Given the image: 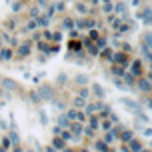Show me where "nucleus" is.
<instances>
[{"label": "nucleus", "instance_id": "obj_45", "mask_svg": "<svg viewBox=\"0 0 152 152\" xmlns=\"http://www.w3.org/2000/svg\"><path fill=\"white\" fill-rule=\"evenodd\" d=\"M20 2H24V0H20Z\"/></svg>", "mask_w": 152, "mask_h": 152}, {"label": "nucleus", "instance_id": "obj_21", "mask_svg": "<svg viewBox=\"0 0 152 152\" xmlns=\"http://www.w3.org/2000/svg\"><path fill=\"white\" fill-rule=\"evenodd\" d=\"M58 126H60V128H68L70 126V120H68L66 114H60V116H58Z\"/></svg>", "mask_w": 152, "mask_h": 152}, {"label": "nucleus", "instance_id": "obj_6", "mask_svg": "<svg viewBox=\"0 0 152 152\" xmlns=\"http://www.w3.org/2000/svg\"><path fill=\"white\" fill-rule=\"evenodd\" d=\"M0 86H2V88H4L6 92H14V90H18V82H16V80H12V78H2Z\"/></svg>", "mask_w": 152, "mask_h": 152}, {"label": "nucleus", "instance_id": "obj_12", "mask_svg": "<svg viewBox=\"0 0 152 152\" xmlns=\"http://www.w3.org/2000/svg\"><path fill=\"white\" fill-rule=\"evenodd\" d=\"M130 68H132V70H130V74H134L136 78H138V76H142V64H140L138 60L132 62V64H130Z\"/></svg>", "mask_w": 152, "mask_h": 152}, {"label": "nucleus", "instance_id": "obj_14", "mask_svg": "<svg viewBox=\"0 0 152 152\" xmlns=\"http://www.w3.org/2000/svg\"><path fill=\"white\" fill-rule=\"evenodd\" d=\"M86 102H88V100L82 98V96H74V100H72V106H74L76 110H82V108L86 106Z\"/></svg>", "mask_w": 152, "mask_h": 152}, {"label": "nucleus", "instance_id": "obj_46", "mask_svg": "<svg viewBox=\"0 0 152 152\" xmlns=\"http://www.w3.org/2000/svg\"><path fill=\"white\" fill-rule=\"evenodd\" d=\"M0 138H2V136H0Z\"/></svg>", "mask_w": 152, "mask_h": 152}, {"label": "nucleus", "instance_id": "obj_15", "mask_svg": "<svg viewBox=\"0 0 152 152\" xmlns=\"http://www.w3.org/2000/svg\"><path fill=\"white\" fill-rule=\"evenodd\" d=\"M34 20H36L38 28H46V26L50 24V18H48V16H42V14H38L36 18H34Z\"/></svg>", "mask_w": 152, "mask_h": 152}, {"label": "nucleus", "instance_id": "obj_31", "mask_svg": "<svg viewBox=\"0 0 152 152\" xmlns=\"http://www.w3.org/2000/svg\"><path fill=\"white\" fill-rule=\"evenodd\" d=\"M40 10H42L40 6H34V8H30V16H32V18H36V16L40 14Z\"/></svg>", "mask_w": 152, "mask_h": 152}, {"label": "nucleus", "instance_id": "obj_28", "mask_svg": "<svg viewBox=\"0 0 152 152\" xmlns=\"http://www.w3.org/2000/svg\"><path fill=\"white\" fill-rule=\"evenodd\" d=\"M76 112H78V110H76L74 106H72V108L68 110V112H66V116H68V120H70V122H72V120H76Z\"/></svg>", "mask_w": 152, "mask_h": 152}, {"label": "nucleus", "instance_id": "obj_4", "mask_svg": "<svg viewBox=\"0 0 152 152\" xmlns=\"http://www.w3.org/2000/svg\"><path fill=\"white\" fill-rule=\"evenodd\" d=\"M12 58H14V48L2 46V48H0V62H10Z\"/></svg>", "mask_w": 152, "mask_h": 152}, {"label": "nucleus", "instance_id": "obj_35", "mask_svg": "<svg viewBox=\"0 0 152 152\" xmlns=\"http://www.w3.org/2000/svg\"><path fill=\"white\" fill-rule=\"evenodd\" d=\"M10 100V94H6V90H4V88H2V86H0V100Z\"/></svg>", "mask_w": 152, "mask_h": 152}, {"label": "nucleus", "instance_id": "obj_17", "mask_svg": "<svg viewBox=\"0 0 152 152\" xmlns=\"http://www.w3.org/2000/svg\"><path fill=\"white\" fill-rule=\"evenodd\" d=\"M88 126H90L92 130L100 128V116H94V114H92L90 118H88Z\"/></svg>", "mask_w": 152, "mask_h": 152}, {"label": "nucleus", "instance_id": "obj_5", "mask_svg": "<svg viewBox=\"0 0 152 152\" xmlns=\"http://www.w3.org/2000/svg\"><path fill=\"white\" fill-rule=\"evenodd\" d=\"M68 130L72 132V136L80 138V136H82V130H84V126H82V122L72 120V122H70V126H68Z\"/></svg>", "mask_w": 152, "mask_h": 152}, {"label": "nucleus", "instance_id": "obj_8", "mask_svg": "<svg viewBox=\"0 0 152 152\" xmlns=\"http://www.w3.org/2000/svg\"><path fill=\"white\" fill-rule=\"evenodd\" d=\"M112 10H116V14H118V18H126V4H124V2H116V4H112Z\"/></svg>", "mask_w": 152, "mask_h": 152}, {"label": "nucleus", "instance_id": "obj_27", "mask_svg": "<svg viewBox=\"0 0 152 152\" xmlns=\"http://www.w3.org/2000/svg\"><path fill=\"white\" fill-rule=\"evenodd\" d=\"M64 28L66 30H74V20L72 18H64Z\"/></svg>", "mask_w": 152, "mask_h": 152}, {"label": "nucleus", "instance_id": "obj_40", "mask_svg": "<svg viewBox=\"0 0 152 152\" xmlns=\"http://www.w3.org/2000/svg\"><path fill=\"white\" fill-rule=\"evenodd\" d=\"M68 48H70V50H72V48H76V50H78V48H80V44H78V42H70ZM78 52H80V50H78Z\"/></svg>", "mask_w": 152, "mask_h": 152}, {"label": "nucleus", "instance_id": "obj_9", "mask_svg": "<svg viewBox=\"0 0 152 152\" xmlns=\"http://www.w3.org/2000/svg\"><path fill=\"white\" fill-rule=\"evenodd\" d=\"M52 146H54V150H64V148H68V142H66L62 136H54Z\"/></svg>", "mask_w": 152, "mask_h": 152}, {"label": "nucleus", "instance_id": "obj_29", "mask_svg": "<svg viewBox=\"0 0 152 152\" xmlns=\"http://www.w3.org/2000/svg\"><path fill=\"white\" fill-rule=\"evenodd\" d=\"M96 38H98V30H94V28H90V32H88V40H92V42H94Z\"/></svg>", "mask_w": 152, "mask_h": 152}, {"label": "nucleus", "instance_id": "obj_3", "mask_svg": "<svg viewBox=\"0 0 152 152\" xmlns=\"http://www.w3.org/2000/svg\"><path fill=\"white\" fill-rule=\"evenodd\" d=\"M138 86V90H142V92H146V94H148V92H150V80H148V76H138L136 78V82H134Z\"/></svg>", "mask_w": 152, "mask_h": 152}, {"label": "nucleus", "instance_id": "obj_44", "mask_svg": "<svg viewBox=\"0 0 152 152\" xmlns=\"http://www.w3.org/2000/svg\"><path fill=\"white\" fill-rule=\"evenodd\" d=\"M0 82H2V76H0Z\"/></svg>", "mask_w": 152, "mask_h": 152}, {"label": "nucleus", "instance_id": "obj_25", "mask_svg": "<svg viewBox=\"0 0 152 152\" xmlns=\"http://www.w3.org/2000/svg\"><path fill=\"white\" fill-rule=\"evenodd\" d=\"M74 82L76 84H88V76H86V74H78L74 78Z\"/></svg>", "mask_w": 152, "mask_h": 152}, {"label": "nucleus", "instance_id": "obj_37", "mask_svg": "<svg viewBox=\"0 0 152 152\" xmlns=\"http://www.w3.org/2000/svg\"><path fill=\"white\" fill-rule=\"evenodd\" d=\"M50 40H54V42H60V40H62V34H60V32H54Z\"/></svg>", "mask_w": 152, "mask_h": 152}, {"label": "nucleus", "instance_id": "obj_43", "mask_svg": "<svg viewBox=\"0 0 152 152\" xmlns=\"http://www.w3.org/2000/svg\"><path fill=\"white\" fill-rule=\"evenodd\" d=\"M44 38H48V40L52 38V34H50V30H44Z\"/></svg>", "mask_w": 152, "mask_h": 152}, {"label": "nucleus", "instance_id": "obj_41", "mask_svg": "<svg viewBox=\"0 0 152 152\" xmlns=\"http://www.w3.org/2000/svg\"><path fill=\"white\" fill-rule=\"evenodd\" d=\"M14 26H16V20H10V22H6V28H10V30H12Z\"/></svg>", "mask_w": 152, "mask_h": 152}, {"label": "nucleus", "instance_id": "obj_23", "mask_svg": "<svg viewBox=\"0 0 152 152\" xmlns=\"http://www.w3.org/2000/svg\"><path fill=\"white\" fill-rule=\"evenodd\" d=\"M94 148H96V150H108L110 146H108L104 140H96V142H94Z\"/></svg>", "mask_w": 152, "mask_h": 152}, {"label": "nucleus", "instance_id": "obj_39", "mask_svg": "<svg viewBox=\"0 0 152 152\" xmlns=\"http://www.w3.org/2000/svg\"><path fill=\"white\" fill-rule=\"evenodd\" d=\"M66 80H68V76H66V74H60V76H58V84H64Z\"/></svg>", "mask_w": 152, "mask_h": 152}, {"label": "nucleus", "instance_id": "obj_13", "mask_svg": "<svg viewBox=\"0 0 152 152\" xmlns=\"http://www.w3.org/2000/svg\"><path fill=\"white\" fill-rule=\"evenodd\" d=\"M98 2H100V10L104 14H110L112 12V0H98Z\"/></svg>", "mask_w": 152, "mask_h": 152}, {"label": "nucleus", "instance_id": "obj_38", "mask_svg": "<svg viewBox=\"0 0 152 152\" xmlns=\"http://www.w3.org/2000/svg\"><path fill=\"white\" fill-rule=\"evenodd\" d=\"M38 50H42V52H48V44H44V42H38Z\"/></svg>", "mask_w": 152, "mask_h": 152}, {"label": "nucleus", "instance_id": "obj_36", "mask_svg": "<svg viewBox=\"0 0 152 152\" xmlns=\"http://www.w3.org/2000/svg\"><path fill=\"white\" fill-rule=\"evenodd\" d=\"M12 10H14V12H20V10H22V2H14V4H12Z\"/></svg>", "mask_w": 152, "mask_h": 152}, {"label": "nucleus", "instance_id": "obj_33", "mask_svg": "<svg viewBox=\"0 0 152 152\" xmlns=\"http://www.w3.org/2000/svg\"><path fill=\"white\" fill-rule=\"evenodd\" d=\"M100 56H102V58H106V60H112V50H108V48H106Z\"/></svg>", "mask_w": 152, "mask_h": 152}, {"label": "nucleus", "instance_id": "obj_32", "mask_svg": "<svg viewBox=\"0 0 152 152\" xmlns=\"http://www.w3.org/2000/svg\"><path fill=\"white\" fill-rule=\"evenodd\" d=\"M76 10H78L80 14H86V12H88V8H86V4H82V2H80V4L76 6Z\"/></svg>", "mask_w": 152, "mask_h": 152}, {"label": "nucleus", "instance_id": "obj_24", "mask_svg": "<svg viewBox=\"0 0 152 152\" xmlns=\"http://www.w3.org/2000/svg\"><path fill=\"white\" fill-rule=\"evenodd\" d=\"M34 28H38V24H36V20H34V18H30V20H28V24L24 26V32H30V30H34Z\"/></svg>", "mask_w": 152, "mask_h": 152}, {"label": "nucleus", "instance_id": "obj_18", "mask_svg": "<svg viewBox=\"0 0 152 152\" xmlns=\"http://www.w3.org/2000/svg\"><path fill=\"white\" fill-rule=\"evenodd\" d=\"M28 98H30L32 104H40V102H42V98H40L38 90H30V92H28Z\"/></svg>", "mask_w": 152, "mask_h": 152}, {"label": "nucleus", "instance_id": "obj_11", "mask_svg": "<svg viewBox=\"0 0 152 152\" xmlns=\"http://www.w3.org/2000/svg\"><path fill=\"white\" fill-rule=\"evenodd\" d=\"M118 132H120V134H116V138H118V140H122L124 144H126V142H128L130 138L134 136V132H132V130H124V128H120Z\"/></svg>", "mask_w": 152, "mask_h": 152}, {"label": "nucleus", "instance_id": "obj_7", "mask_svg": "<svg viewBox=\"0 0 152 152\" xmlns=\"http://www.w3.org/2000/svg\"><path fill=\"white\" fill-rule=\"evenodd\" d=\"M126 148H128V150H136V152H138V150H146L144 144H142L138 138H134V136H132L128 142H126Z\"/></svg>", "mask_w": 152, "mask_h": 152}, {"label": "nucleus", "instance_id": "obj_20", "mask_svg": "<svg viewBox=\"0 0 152 152\" xmlns=\"http://www.w3.org/2000/svg\"><path fill=\"white\" fill-rule=\"evenodd\" d=\"M122 78H124L122 82H124V84H128V86H132V84L136 82V76H134V74H130V72H124V74H122Z\"/></svg>", "mask_w": 152, "mask_h": 152}, {"label": "nucleus", "instance_id": "obj_30", "mask_svg": "<svg viewBox=\"0 0 152 152\" xmlns=\"http://www.w3.org/2000/svg\"><path fill=\"white\" fill-rule=\"evenodd\" d=\"M76 120L78 122H86V112H80V110H78V112H76Z\"/></svg>", "mask_w": 152, "mask_h": 152}, {"label": "nucleus", "instance_id": "obj_34", "mask_svg": "<svg viewBox=\"0 0 152 152\" xmlns=\"http://www.w3.org/2000/svg\"><path fill=\"white\" fill-rule=\"evenodd\" d=\"M78 96H82V98L88 100V96H90V90H88V88H82V90L78 92Z\"/></svg>", "mask_w": 152, "mask_h": 152}, {"label": "nucleus", "instance_id": "obj_1", "mask_svg": "<svg viewBox=\"0 0 152 152\" xmlns=\"http://www.w3.org/2000/svg\"><path fill=\"white\" fill-rule=\"evenodd\" d=\"M36 90L40 94L42 102H52L54 100V86H50V84H40Z\"/></svg>", "mask_w": 152, "mask_h": 152}, {"label": "nucleus", "instance_id": "obj_42", "mask_svg": "<svg viewBox=\"0 0 152 152\" xmlns=\"http://www.w3.org/2000/svg\"><path fill=\"white\" fill-rule=\"evenodd\" d=\"M144 136H146V138L152 136V130H150V128H144Z\"/></svg>", "mask_w": 152, "mask_h": 152}, {"label": "nucleus", "instance_id": "obj_19", "mask_svg": "<svg viewBox=\"0 0 152 152\" xmlns=\"http://www.w3.org/2000/svg\"><path fill=\"white\" fill-rule=\"evenodd\" d=\"M8 138H10V142H12V148H16V150H18V144H20V138H18V132H14V130H12V132L8 134Z\"/></svg>", "mask_w": 152, "mask_h": 152}, {"label": "nucleus", "instance_id": "obj_22", "mask_svg": "<svg viewBox=\"0 0 152 152\" xmlns=\"http://www.w3.org/2000/svg\"><path fill=\"white\" fill-rule=\"evenodd\" d=\"M0 148H2V150H10V148H12V142H10V138H8V136L0 138Z\"/></svg>", "mask_w": 152, "mask_h": 152}, {"label": "nucleus", "instance_id": "obj_16", "mask_svg": "<svg viewBox=\"0 0 152 152\" xmlns=\"http://www.w3.org/2000/svg\"><path fill=\"white\" fill-rule=\"evenodd\" d=\"M126 70H124V66L122 64H118V62H112V74L114 76H120L122 78V74H124Z\"/></svg>", "mask_w": 152, "mask_h": 152}, {"label": "nucleus", "instance_id": "obj_26", "mask_svg": "<svg viewBox=\"0 0 152 152\" xmlns=\"http://www.w3.org/2000/svg\"><path fill=\"white\" fill-rule=\"evenodd\" d=\"M92 90H94V94H96V96H98L100 100L104 98V90H102V88H100L98 84H94V86H92Z\"/></svg>", "mask_w": 152, "mask_h": 152}, {"label": "nucleus", "instance_id": "obj_2", "mask_svg": "<svg viewBox=\"0 0 152 152\" xmlns=\"http://www.w3.org/2000/svg\"><path fill=\"white\" fill-rule=\"evenodd\" d=\"M28 54H30V40H26L24 44H20L14 50V56H16V58H26Z\"/></svg>", "mask_w": 152, "mask_h": 152}, {"label": "nucleus", "instance_id": "obj_10", "mask_svg": "<svg viewBox=\"0 0 152 152\" xmlns=\"http://www.w3.org/2000/svg\"><path fill=\"white\" fill-rule=\"evenodd\" d=\"M120 102H122V104H124V108H128L130 112H134V114H136V112H140V106H138V104H136V102H134V100H128V98H122Z\"/></svg>", "mask_w": 152, "mask_h": 152}]
</instances>
